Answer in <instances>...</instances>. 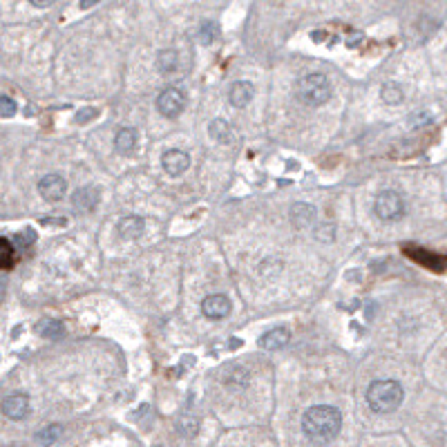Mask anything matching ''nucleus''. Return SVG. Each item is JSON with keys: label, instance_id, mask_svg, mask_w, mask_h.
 <instances>
[{"label": "nucleus", "instance_id": "f257e3e1", "mask_svg": "<svg viewBox=\"0 0 447 447\" xmlns=\"http://www.w3.org/2000/svg\"><path fill=\"white\" fill-rule=\"evenodd\" d=\"M342 430V414L331 405H315L304 411L302 432L313 443L334 441Z\"/></svg>", "mask_w": 447, "mask_h": 447}, {"label": "nucleus", "instance_id": "f03ea898", "mask_svg": "<svg viewBox=\"0 0 447 447\" xmlns=\"http://www.w3.org/2000/svg\"><path fill=\"white\" fill-rule=\"evenodd\" d=\"M405 392L396 381H376L367 389V405L376 414H392L403 405Z\"/></svg>", "mask_w": 447, "mask_h": 447}, {"label": "nucleus", "instance_id": "7ed1b4c3", "mask_svg": "<svg viewBox=\"0 0 447 447\" xmlns=\"http://www.w3.org/2000/svg\"><path fill=\"white\" fill-rule=\"evenodd\" d=\"M295 99L306 108H320L331 99V83L325 74L313 72L297 78L295 83Z\"/></svg>", "mask_w": 447, "mask_h": 447}, {"label": "nucleus", "instance_id": "20e7f679", "mask_svg": "<svg viewBox=\"0 0 447 447\" xmlns=\"http://www.w3.org/2000/svg\"><path fill=\"white\" fill-rule=\"evenodd\" d=\"M374 213L385 222H396L405 215V201L396 190H383L376 197Z\"/></svg>", "mask_w": 447, "mask_h": 447}, {"label": "nucleus", "instance_id": "39448f33", "mask_svg": "<svg viewBox=\"0 0 447 447\" xmlns=\"http://www.w3.org/2000/svg\"><path fill=\"white\" fill-rule=\"evenodd\" d=\"M186 108V94L179 87H166L157 97V110L168 119H175Z\"/></svg>", "mask_w": 447, "mask_h": 447}, {"label": "nucleus", "instance_id": "423d86ee", "mask_svg": "<svg viewBox=\"0 0 447 447\" xmlns=\"http://www.w3.org/2000/svg\"><path fill=\"white\" fill-rule=\"evenodd\" d=\"M38 192L48 201H61L67 192V181L61 175H45L38 183Z\"/></svg>", "mask_w": 447, "mask_h": 447}, {"label": "nucleus", "instance_id": "0eeeda50", "mask_svg": "<svg viewBox=\"0 0 447 447\" xmlns=\"http://www.w3.org/2000/svg\"><path fill=\"white\" fill-rule=\"evenodd\" d=\"M162 166L170 177H179L190 168V157H188V152L173 148V150H166L162 155Z\"/></svg>", "mask_w": 447, "mask_h": 447}, {"label": "nucleus", "instance_id": "6e6552de", "mask_svg": "<svg viewBox=\"0 0 447 447\" xmlns=\"http://www.w3.org/2000/svg\"><path fill=\"white\" fill-rule=\"evenodd\" d=\"M0 409L9 420H22L29 414V398L25 394H11L3 400Z\"/></svg>", "mask_w": 447, "mask_h": 447}, {"label": "nucleus", "instance_id": "1a4fd4ad", "mask_svg": "<svg viewBox=\"0 0 447 447\" xmlns=\"http://www.w3.org/2000/svg\"><path fill=\"white\" fill-rule=\"evenodd\" d=\"M201 313L211 320H222L231 313V300L226 295H208L201 302Z\"/></svg>", "mask_w": 447, "mask_h": 447}, {"label": "nucleus", "instance_id": "9d476101", "mask_svg": "<svg viewBox=\"0 0 447 447\" xmlns=\"http://www.w3.org/2000/svg\"><path fill=\"white\" fill-rule=\"evenodd\" d=\"M255 97V87L253 83H248V81H237L231 85V92H228V101H231V106L237 108V110H242L246 108L250 101H253Z\"/></svg>", "mask_w": 447, "mask_h": 447}, {"label": "nucleus", "instance_id": "9b49d317", "mask_svg": "<svg viewBox=\"0 0 447 447\" xmlns=\"http://www.w3.org/2000/svg\"><path fill=\"white\" fill-rule=\"evenodd\" d=\"M72 204H74V211L76 213H90L97 208L99 204V190L94 186H85V188H78L72 194Z\"/></svg>", "mask_w": 447, "mask_h": 447}, {"label": "nucleus", "instance_id": "f8f14e48", "mask_svg": "<svg viewBox=\"0 0 447 447\" xmlns=\"http://www.w3.org/2000/svg\"><path fill=\"white\" fill-rule=\"evenodd\" d=\"M146 231V222L136 215H128L117 224V233L123 239H139Z\"/></svg>", "mask_w": 447, "mask_h": 447}, {"label": "nucleus", "instance_id": "ddd939ff", "mask_svg": "<svg viewBox=\"0 0 447 447\" xmlns=\"http://www.w3.org/2000/svg\"><path fill=\"white\" fill-rule=\"evenodd\" d=\"M289 340H291V331L284 329V327H278V329L267 331V334L260 338V347L267 349V351L282 349L284 345H289Z\"/></svg>", "mask_w": 447, "mask_h": 447}, {"label": "nucleus", "instance_id": "4468645a", "mask_svg": "<svg viewBox=\"0 0 447 447\" xmlns=\"http://www.w3.org/2000/svg\"><path fill=\"white\" fill-rule=\"evenodd\" d=\"M315 220V208L311 204H293L291 206V222L297 226V228H306L311 226Z\"/></svg>", "mask_w": 447, "mask_h": 447}, {"label": "nucleus", "instance_id": "2eb2a0df", "mask_svg": "<svg viewBox=\"0 0 447 447\" xmlns=\"http://www.w3.org/2000/svg\"><path fill=\"white\" fill-rule=\"evenodd\" d=\"M136 141H139V136H136L134 128H121L117 136H114V148H117L119 155H130L134 152Z\"/></svg>", "mask_w": 447, "mask_h": 447}, {"label": "nucleus", "instance_id": "dca6fc26", "mask_svg": "<svg viewBox=\"0 0 447 447\" xmlns=\"http://www.w3.org/2000/svg\"><path fill=\"white\" fill-rule=\"evenodd\" d=\"M208 132H211V139L217 141V143H231L233 136H235V134H233V128H231V125H228V121H224V119L211 121Z\"/></svg>", "mask_w": 447, "mask_h": 447}, {"label": "nucleus", "instance_id": "f3484780", "mask_svg": "<svg viewBox=\"0 0 447 447\" xmlns=\"http://www.w3.org/2000/svg\"><path fill=\"white\" fill-rule=\"evenodd\" d=\"M36 334L41 338H48V340H59L65 334V327H63V322H59V320H50L48 318V320H41V322H38Z\"/></svg>", "mask_w": 447, "mask_h": 447}, {"label": "nucleus", "instance_id": "a211bd4d", "mask_svg": "<svg viewBox=\"0 0 447 447\" xmlns=\"http://www.w3.org/2000/svg\"><path fill=\"white\" fill-rule=\"evenodd\" d=\"M179 67V54L175 50H164L157 56V70L162 74H173Z\"/></svg>", "mask_w": 447, "mask_h": 447}, {"label": "nucleus", "instance_id": "6ab92c4d", "mask_svg": "<svg viewBox=\"0 0 447 447\" xmlns=\"http://www.w3.org/2000/svg\"><path fill=\"white\" fill-rule=\"evenodd\" d=\"M222 378L226 385H233V387H244L248 383L250 374L244 369V367H226V369L222 371Z\"/></svg>", "mask_w": 447, "mask_h": 447}, {"label": "nucleus", "instance_id": "aec40b11", "mask_svg": "<svg viewBox=\"0 0 447 447\" xmlns=\"http://www.w3.org/2000/svg\"><path fill=\"white\" fill-rule=\"evenodd\" d=\"M217 36H220V25H217L215 20L201 22V27H199V43L201 45H213L217 41Z\"/></svg>", "mask_w": 447, "mask_h": 447}, {"label": "nucleus", "instance_id": "412c9836", "mask_svg": "<svg viewBox=\"0 0 447 447\" xmlns=\"http://www.w3.org/2000/svg\"><path fill=\"white\" fill-rule=\"evenodd\" d=\"M381 97L385 103H389V106H396V103L403 101V87L398 83H385L381 90Z\"/></svg>", "mask_w": 447, "mask_h": 447}, {"label": "nucleus", "instance_id": "4be33fe9", "mask_svg": "<svg viewBox=\"0 0 447 447\" xmlns=\"http://www.w3.org/2000/svg\"><path fill=\"white\" fill-rule=\"evenodd\" d=\"M61 425H48L45 430H41L38 434H36V441L41 443V445H45V447H50V445H54L56 441L61 439Z\"/></svg>", "mask_w": 447, "mask_h": 447}, {"label": "nucleus", "instance_id": "5701e85b", "mask_svg": "<svg viewBox=\"0 0 447 447\" xmlns=\"http://www.w3.org/2000/svg\"><path fill=\"white\" fill-rule=\"evenodd\" d=\"M197 430H199L197 418H192V416H183V418L179 420V432L183 434V437H194V434H197Z\"/></svg>", "mask_w": 447, "mask_h": 447}, {"label": "nucleus", "instance_id": "b1692460", "mask_svg": "<svg viewBox=\"0 0 447 447\" xmlns=\"http://www.w3.org/2000/svg\"><path fill=\"white\" fill-rule=\"evenodd\" d=\"M16 110H18V106H16V101H14V99H9V97H0V117H5V119L14 117Z\"/></svg>", "mask_w": 447, "mask_h": 447}, {"label": "nucleus", "instance_id": "393cba45", "mask_svg": "<svg viewBox=\"0 0 447 447\" xmlns=\"http://www.w3.org/2000/svg\"><path fill=\"white\" fill-rule=\"evenodd\" d=\"M11 255H14V248L7 242V239H0V269H5L11 264Z\"/></svg>", "mask_w": 447, "mask_h": 447}, {"label": "nucleus", "instance_id": "a878e982", "mask_svg": "<svg viewBox=\"0 0 447 447\" xmlns=\"http://www.w3.org/2000/svg\"><path fill=\"white\" fill-rule=\"evenodd\" d=\"M97 117V110L94 108H83L81 112L76 114V123H87L90 119Z\"/></svg>", "mask_w": 447, "mask_h": 447}, {"label": "nucleus", "instance_id": "bb28decb", "mask_svg": "<svg viewBox=\"0 0 447 447\" xmlns=\"http://www.w3.org/2000/svg\"><path fill=\"white\" fill-rule=\"evenodd\" d=\"M29 3H31L34 7H38V9H48V7L54 5V0H29Z\"/></svg>", "mask_w": 447, "mask_h": 447}, {"label": "nucleus", "instance_id": "cd10ccee", "mask_svg": "<svg viewBox=\"0 0 447 447\" xmlns=\"http://www.w3.org/2000/svg\"><path fill=\"white\" fill-rule=\"evenodd\" d=\"M99 0H81V9H90L92 5H97Z\"/></svg>", "mask_w": 447, "mask_h": 447}, {"label": "nucleus", "instance_id": "c85d7f7f", "mask_svg": "<svg viewBox=\"0 0 447 447\" xmlns=\"http://www.w3.org/2000/svg\"><path fill=\"white\" fill-rule=\"evenodd\" d=\"M3 289H5V280H3V282H0V300H3V293H5Z\"/></svg>", "mask_w": 447, "mask_h": 447}]
</instances>
